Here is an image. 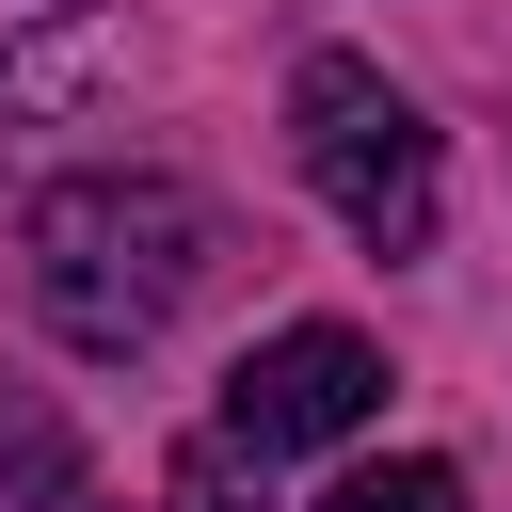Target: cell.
Returning a JSON list of instances; mask_svg holds the SVG:
<instances>
[{
    "mask_svg": "<svg viewBox=\"0 0 512 512\" xmlns=\"http://www.w3.org/2000/svg\"><path fill=\"white\" fill-rule=\"evenodd\" d=\"M16 256H32V320H48L64 352L128 368V352H160V320L208 288L224 224H208V192H176V176H48L32 224H16Z\"/></svg>",
    "mask_w": 512,
    "mask_h": 512,
    "instance_id": "1",
    "label": "cell"
},
{
    "mask_svg": "<svg viewBox=\"0 0 512 512\" xmlns=\"http://www.w3.org/2000/svg\"><path fill=\"white\" fill-rule=\"evenodd\" d=\"M288 144H304L320 208H336L368 256H416V240H432L448 176H432V128H416V96H400L384 64H352V48H304V64H288Z\"/></svg>",
    "mask_w": 512,
    "mask_h": 512,
    "instance_id": "2",
    "label": "cell"
},
{
    "mask_svg": "<svg viewBox=\"0 0 512 512\" xmlns=\"http://www.w3.org/2000/svg\"><path fill=\"white\" fill-rule=\"evenodd\" d=\"M368 416H384V352H368L352 320H288V336H256V352L224 368V432H240L256 464L336 448V432H368Z\"/></svg>",
    "mask_w": 512,
    "mask_h": 512,
    "instance_id": "3",
    "label": "cell"
},
{
    "mask_svg": "<svg viewBox=\"0 0 512 512\" xmlns=\"http://www.w3.org/2000/svg\"><path fill=\"white\" fill-rule=\"evenodd\" d=\"M96 80H128V16L112 0H80V16H48V32L0 48V112H80Z\"/></svg>",
    "mask_w": 512,
    "mask_h": 512,
    "instance_id": "4",
    "label": "cell"
},
{
    "mask_svg": "<svg viewBox=\"0 0 512 512\" xmlns=\"http://www.w3.org/2000/svg\"><path fill=\"white\" fill-rule=\"evenodd\" d=\"M0 512H80V432L32 384H0Z\"/></svg>",
    "mask_w": 512,
    "mask_h": 512,
    "instance_id": "5",
    "label": "cell"
},
{
    "mask_svg": "<svg viewBox=\"0 0 512 512\" xmlns=\"http://www.w3.org/2000/svg\"><path fill=\"white\" fill-rule=\"evenodd\" d=\"M320 512H464V464H432V448H400V464H352Z\"/></svg>",
    "mask_w": 512,
    "mask_h": 512,
    "instance_id": "6",
    "label": "cell"
},
{
    "mask_svg": "<svg viewBox=\"0 0 512 512\" xmlns=\"http://www.w3.org/2000/svg\"><path fill=\"white\" fill-rule=\"evenodd\" d=\"M240 464H256L240 432H208V448H176V464H160V512H256V480H240Z\"/></svg>",
    "mask_w": 512,
    "mask_h": 512,
    "instance_id": "7",
    "label": "cell"
}]
</instances>
